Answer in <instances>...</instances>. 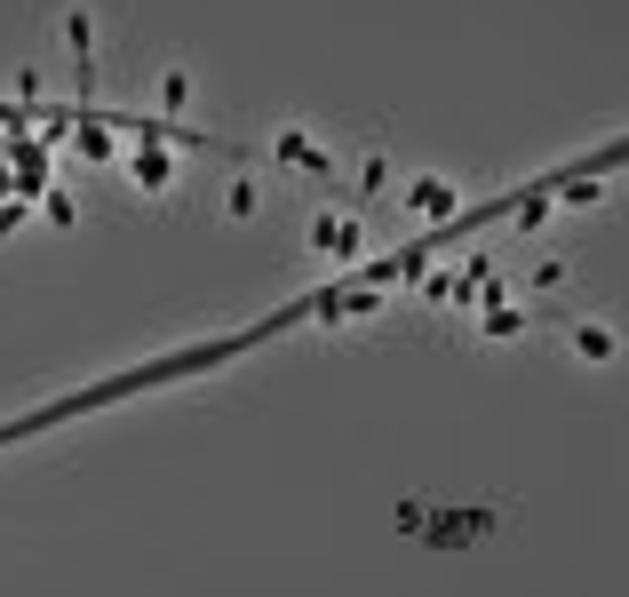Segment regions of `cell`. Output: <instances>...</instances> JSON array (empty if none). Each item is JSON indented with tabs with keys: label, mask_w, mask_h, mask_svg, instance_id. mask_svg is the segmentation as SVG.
Listing matches in <instances>:
<instances>
[{
	"label": "cell",
	"mask_w": 629,
	"mask_h": 597,
	"mask_svg": "<svg viewBox=\"0 0 629 597\" xmlns=\"http://www.w3.org/2000/svg\"><path fill=\"white\" fill-rule=\"evenodd\" d=\"M272 159H287V168H304V176H319V184L335 176V159H327L311 136H295V128H279V136H272Z\"/></svg>",
	"instance_id": "cell-1"
},
{
	"label": "cell",
	"mask_w": 629,
	"mask_h": 597,
	"mask_svg": "<svg viewBox=\"0 0 629 597\" xmlns=\"http://www.w3.org/2000/svg\"><path fill=\"white\" fill-rule=\"evenodd\" d=\"M311 247H319V255H358V223H351V215H319V223H311Z\"/></svg>",
	"instance_id": "cell-2"
},
{
	"label": "cell",
	"mask_w": 629,
	"mask_h": 597,
	"mask_svg": "<svg viewBox=\"0 0 629 597\" xmlns=\"http://www.w3.org/2000/svg\"><path fill=\"white\" fill-rule=\"evenodd\" d=\"M407 199H415V208H422V215H430V223H446V215H462V208H454V191H446V184H439V176H422V184H415V191H407Z\"/></svg>",
	"instance_id": "cell-3"
},
{
	"label": "cell",
	"mask_w": 629,
	"mask_h": 597,
	"mask_svg": "<svg viewBox=\"0 0 629 597\" xmlns=\"http://www.w3.org/2000/svg\"><path fill=\"white\" fill-rule=\"evenodd\" d=\"M168 176H176L168 168V144H136V184L144 191H168Z\"/></svg>",
	"instance_id": "cell-4"
},
{
	"label": "cell",
	"mask_w": 629,
	"mask_h": 597,
	"mask_svg": "<svg viewBox=\"0 0 629 597\" xmlns=\"http://www.w3.org/2000/svg\"><path fill=\"white\" fill-rule=\"evenodd\" d=\"M574 351L582 358H614V335H606V327H574Z\"/></svg>",
	"instance_id": "cell-5"
},
{
	"label": "cell",
	"mask_w": 629,
	"mask_h": 597,
	"mask_svg": "<svg viewBox=\"0 0 629 597\" xmlns=\"http://www.w3.org/2000/svg\"><path fill=\"white\" fill-rule=\"evenodd\" d=\"M16 223H24V199H9V208H0V240H9Z\"/></svg>",
	"instance_id": "cell-6"
}]
</instances>
